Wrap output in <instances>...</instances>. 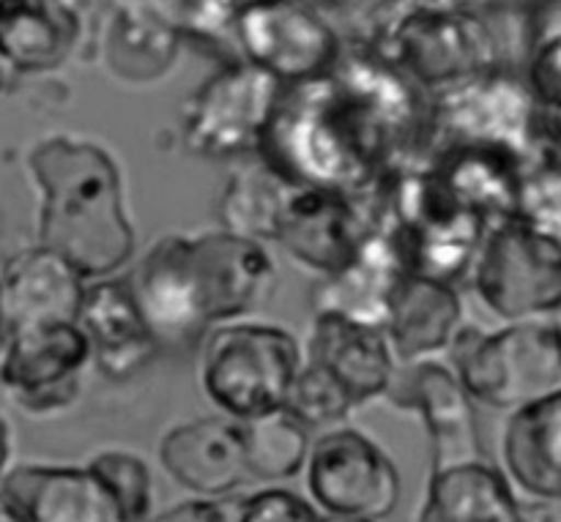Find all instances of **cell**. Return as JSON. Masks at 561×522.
<instances>
[{
    "label": "cell",
    "instance_id": "obj_33",
    "mask_svg": "<svg viewBox=\"0 0 561 522\" xmlns=\"http://www.w3.org/2000/svg\"><path fill=\"white\" fill-rule=\"evenodd\" d=\"M323 518L310 501L290 490L266 487L239 498L236 522H321Z\"/></svg>",
    "mask_w": 561,
    "mask_h": 522
},
{
    "label": "cell",
    "instance_id": "obj_35",
    "mask_svg": "<svg viewBox=\"0 0 561 522\" xmlns=\"http://www.w3.org/2000/svg\"><path fill=\"white\" fill-rule=\"evenodd\" d=\"M520 522H561L559 501H529V498H520Z\"/></svg>",
    "mask_w": 561,
    "mask_h": 522
},
{
    "label": "cell",
    "instance_id": "obj_22",
    "mask_svg": "<svg viewBox=\"0 0 561 522\" xmlns=\"http://www.w3.org/2000/svg\"><path fill=\"white\" fill-rule=\"evenodd\" d=\"M0 492L25 522H115L102 487L88 468L16 465L3 474Z\"/></svg>",
    "mask_w": 561,
    "mask_h": 522
},
{
    "label": "cell",
    "instance_id": "obj_3",
    "mask_svg": "<svg viewBox=\"0 0 561 522\" xmlns=\"http://www.w3.org/2000/svg\"><path fill=\"white\" fill-rule=\"evenodd\" d=\"M27 173L38 189V246L85 282L115 277L135 255L115 159L96 142L55 135L31 148Z\"/></svg>",
    "mask_w": 561,
    "mask_h": 522
},
{
    "label": "cell",
    "instance_id": "obj_40",
    "mask_svg": "<svg viewBox=\"0 0 561 522\" xmlns=\"http://www.w3.org/2000/svg\"><path fill=\"white\" fill-rule=\"evenodd\" d=\"M321 522H370V520H354V518H323Z\"/></svg>",
    "mask_w": 561,
    "mask_h": 522
},
{
    "label": "cell",
    "instance_id": "obj_8",
    "mask_svg": "<svg viewBox=\"0 0 561 522\" xmlns=\"http://www.w3.org/2000/svg\"><path fill=\"white\" fill-rule=\"evenodd\" d=\"M540 104L526 82L496 69L471 77L447 91L433 93L427 104V148L474 142L515 153L529 162L537 140Z\"/></svg>",
    "mask_w": 561,
    "mask_h": 522
},
{
    "label": "cell",
    "instance_id": "obj_34",
    "mask_svg": "<svg viewBox=\"0 0 561 522\" xmlns=\"http://www.w3.org/2000/svg\"><path fill=\"white\" fill-rule=\"evenodd\" d=\"M239 498H192V501L175 503L168 512L157 514L148 522H236Z\"/></svg>",
    "mask_w": 561,
    "mask_h": 522
},
{
    "label": "cell",
    "instance_id": "obj_19",
    "mask_svg": "<svg viewBox=\"0 0 561 522\" xmlns=\"http://www.w3.org/2000/svg\"><path fill=\"white\" fill-rule=\"evenodd\" d=\"M307 361L332 375L354 408L383 397L398 367L381 328L329 312L312 321Z\"/></svg>",
    "mask_w": 561,
    "mask_h": 522
},
{
    "label": "cell",
    "instance_id": "obj_38",
    "mask_svg": "<svg viewBox=\"0 0 561 522\" xmlns=\"http://www.w3.org/2000/svg\"><path fill=\"white\" fill-rule=\"evenodd\" d=\"M5 345V321H3V306H0V353H3Z\"/></svg>",
    "mask_w": 561,
    "mask_h": 522
},
{
    "label": "cell",
    "instance_id": "obj_31",
    "mask_svg": "<svg viewBox=\"0 0 561 522\" xmlns=\"http://www.w3.org/2000/svg\"><path fill=\"white\" fill-rule=\"evenodd\" d=\"M513 222L561 239V162H526Z\"/></svg>",
    "mask_w": 561,
    "mask_h": 522
},
{
    "label": "cell",
    "instance_id": "obj_2",
    "mask_svg": "<svg viewBox=\"0 0 561 522\" xmlns=\"http://www.w3.org/2000/svg\"><path fill=\"white\" fill-rule=\"evenodd\" d=\"M159 350L201 345L208 328L272 299L277 268L266 246L228 230L164 235L129 279Z\"/></svg>",
    "mask_w": 561,
    "mask_h": 522
},
{
    "label": "cell",
    "instance_id": "obj_14",
    "mask_svg": "<svg viewBox=\"0 0 561 522\" xmlns=\"http://www.w3.org/2000/svg\"><path fill=\"white\" fill-rule=\"evenodd\" d=\"M370 235L362 208L340 192L316 186H285L272 241L296 263L329 277L348 266Z\"/></svg>",
    "mask_w": 561,
    "mask_h": 522
},
{
    "label": "cell",
    "instance_id": "obj_17",
    "mask_svg": "<svg viewBox=\"0 0 561 522\" xmlns=\"http://www.w3.org/2000/svg\"><path fill=\"white\" fill-rule=\"evenodd\" d=\"M159 463L175 485L197 498H228L250 482L241 425L228 416H203L164 432Z\"/></svg>",
    "mask_w": 561,
    "mask_h": 522
},
{
    "label": "cell",
    "instance_id": "obj_26",
    "mask_svg": "<svg viewBox=\"0 0 561 522\" xmlns=\"http://www.w3.org/2000/svg\"><path fill=\"white\" fill-rule=\"evenodd\" d=\"M179 49V31L153 5L129 9L115 20L107 42V63L121 80L148 82L170 69Z\"/></svg>",
    "mask_w": 561,
    "mask_h": 522
},
{
    "label": "cell",
    "instance_id": "obj_6",
    "mask_svg": "<svg viewBox=\"0 0 561 522\" xmlns=\"http://www.w3.org/2000/svg\"><path fill=\"white\" fill-rule=\"evenodd\" d=\"M301 364L299 343L279 326L222 323L201 339V386L233 421L283 408Z\"/></svg>",
    "mask_w": 561,
    "mask_h": 522
},
{
    "label": "cell",
    "instance_id": "obj_25",
    "mask_svg": "<svg viewBox=\"0 0 561 522\" xmlns=\"http://www.w3.org/2000/svg\"><path fill=\"white\" fill-rule=\"evenodd\" d=\"M416 522H520V498L491 460L455 465L431 474Z\"/></svg>",
    "mask_w": 561,
    "mask_h": 522
},
{
    "label": "cell",
    "instance_id": "obj_32",
    "mask_svg": "<svg viewBox=\"0 0 561 522\" xmlns=\"http://www.w3.org/2000/svg\"><path fill=\"white\" fill-rule=\"evenodd\" d=\"M250 3L255 0H162L153 9L179 33L217 42L230 36V25Z\"/></svg>",
    "mask_w": 561,
    "mask_h": 522
},
{
    "label": "cell",
    "instance_id": "obj_15",
    "mask_svg": "<svg viewBox=\"0 0 561 522\" xmlns=\"http://www.w3.org/2000/svg\"><path fill=\"white\" fill-rule=\"evenodd\" d=\"M422 164L436 189L460 211L474 213L488 230L515 219L520 175L526 167L515 153L474 142H453L431 148Z\"/></svg>",
    "mask_w": 561,
    "mask_h": 522
},
{
    "label": "cell",
    "instance_id": "obj_18",
    "mask_svg": "<svg viewBox=\"0 0 561 522\" xmlns=\"http://www.w3.org/2000/svg\"><path fill=\"white\" fill-rule=\"evenodd\" d=\"M85 279L55 252L27 246L0 271V306L5 334L42 323H77Z\"/></svg>",
    "mask_w": 561,
    "mask_h": 522
},
{
    "label": "cell",
    "instance_id": "obj_21",
    "mask_svg": "<svg viewBox=\"0 0 561 522\" xmlns=\"http://www.w3.org/2000/svg\"><path fill=\"white\" fill-rule=\"evenodd\" d=\"M502 460L515 492L529 501H561V392L513 410Z\"/></svg>",
    "mask_w": 561,
    "mask_h": 522
},
{
    "label": "cell",
    "instance_id": "obj_9",
    "mask_svg": "<svg viewBox=\"0 0 561 522\" xmlns=\"http://www.w3.org/2000/svg\"><path fill=\"white\" fill-rule=\"evenodd\" d=\"M279 93L283 85L274 77L244 60L222 66L186 102L184 146L203 159L255 156Z\"/></svg>",
    "mask_w": 561,
    "mask_h": 522
},
{
    "label": "cell",
    "instance_id": "obj_36",
    "mask_svg": "<svg viewBox=\"0 0 561 522\" xmlns=\"http://www.w3.org/2000/svg\"><path fill=\"white\" fill-rule=\"evenodd\" d=\"M9 457H11V436H9V425L0 416V479L9 471Z\"/></svg>",
    "mask_w": 561,
    "mask_h": 522
},
{
    "label": "cell",
    "instance_id": "obj_1",
    "mask_svg": "<svg viewBox=\"0 0 561 522\" xmlns=\"http://www.w3.org/2000/svg\"><path fill=\"white\" fill-rule=\"evenodd\" d=\"M427 104L376 55H340L321 77L283 85L255 156L283 178L359 206L389 173L420 162Z\"/></svg>",
    "mask_w": 561,
    "mask_h": 522
},
{
    "label": "cell",
    "instance_id": "obj_7",
    "mask_svg": "<svg viewBox=\"0 0 561 522\" xmlns=\"http://www.w3.org/2000/svg\"><path fill=\"white\" fill-rule=\"evenodd\" d=\"M474 290L488 310L510 323L548 321L561 306V239L520 222L485 233L474 263Z\"/></svg>",
    "mask_w": 561,
    "mask_h": 522
},
{
    "label": "cell",
    "instance_id": "obj_37",
    "mask_svg": "<svg viewBox=\"0 0 561 522\" xmlns=\"http://www.w3.org/2000/svg\"><path fill=\"white\" fill-rule=\"evenodd\" d=\"M0 522H25V518L16 512V507L3 496V492H0Z\"/></svg>",
    "mask_w": 561,
    "mask_h": 522
},
{
    "label": "cell",
    "instance_id": "obj_13",
    "mask_svg": "<svg viewBox=\"0 0 561 522\" xmlns=\"http://www.w3.org/2000/svg\"><path fill=\"white\" fill-rule=\"evenodd\" d=\"M383 397L403 410H416L431 438V474L488 460L477 427L474 399L453 370L438 361L398 364Z\"/></svg>",
    "mask_w": 561,
    "mask_h": 522
},
{
    "label": "cell",
    "instance_id": "obj_41",
    "mask_svg": "<svg viewBox=\"0 0 561 522\" xmlns=\"http://www.w3.org/2000/svg\"><path fill=\"white\" fill-rule=\"evenodd\" d=\"M0 88H3V71H0Z\"/></svg>",
    "mask_w": 561,
    "mask_h": 522
},
{
    "label": "cell",
    "instance_id": "obj_20",
    "mask_svg": "<svg viewBox=\"0 0 561 522\" xmlns=\"http://www.w3.org/2000/svg\"><path fill=\"white\" fill-rule=\"evenodd\" d=\"M460 317V295L453 285L403 274L389 299L383 337L398 364H416L447 350Z\"/></svg>",
    "mask_w": 561,
    "mask_h": 522
},
{
    "label": "cell",
    "instance_id": "obj_10",
    "mask_svg": "<svg viewBox=\"0 0 561 522\" xmlns=\"http://www.w3.org/2000/svg\"><path fill=\"white\" fill-rule=\"evenodd\" d=\"M307 490L327 518L378 522L398 509L400 474L378 443L351 427L327 430L307 452Z\"/></svg>",
    "mask_w": 561,
    "mask_h": 522
},
{
    "label": "cell",
    "instance_id": "obj_29",
    "mask_svg": "<svg viewBox=\"0 0 561 522\" xmlns=\"http://www.w3.org/2000/svg\"><path fill=\"white\" fill-rule=\"evenodd\" d=\"M85 468L102 487L115 522L151 520L153 487L146 460L131 452H102Z\"/></svg>",
    "mask_w": 561,
    "mask_h": 522
},
{
    "label": "cell",
    "instance_id": "obj_23",
    "mask_svg": "<svg viewBox=\"0 0 561 522\" xmlns=\"http://www.w3.org/2000/svg\"><path fill=\"white\" fill-rule=\"evenodd\" d=\"M403 274V266H400L387 235L370 230V235L348 266L318 279V285L312 288L316 315L329 312V315L367 323V326H376L383 332L389 299H392L394 285L400 282Z\"/></svg>",
    "mask_w": 561,
    "mask_h": 522
},
{
    "label": "cell",
    "instance_id": "obj_5",
    "mask_svg": "<svg viewBox=\"0 0 561 522\" xmlns=\"http://www.w3.org/2000/svg\"><path fill=\"white\" fill-rule=\"evenodd\" d=\"M447 353L463 392L491 408L515 410L561 392L557 317L510 323L499 332L460 326Z\"/></svg>",
    "mask_w": 561,
    "mask_h": 522
},
{
    "label": "cell",
    "instance_id": "obj_12",
    "mask_svg": "<svg viewBox=\"0 0 561 522\" xmlns=\"http://www.w3.org/2000/svg\"><path fill=\"white\" fill-rule=\"evenodd\" d=\"M91 361L77 323H42L5 334L0 386L27 416H53L82 394V370Z\"/></svg>",
    "mask_w": 561,
    "mask_h": 522
},
{
    "label": "cell",
    "instance_id": "obj_11",
    "mask_svg": "<svg viewBox=\"0 0 561 522\" xmlns=\"http://www.w3.org/2000/svg\"><path fill=\"white\" fill-rule=\"evenodd\" d=\"M241 60L279 85L321 77L343 55L337 33L307 0H255L230 25Z\"/></svg>",
    "mask_w": 561,
    "mask_h": 522
},
{
    "label": "cell",
    "instance_id": "obj_16",
    "mask_svg": "<svg viewBox=\"0 0 561 522\" xmlns=\"http://www.w3.org/2000/svg\"><path fill=\"white\" fill-rule=\"evenodd\" d=\"M77 326L91 350V361L110 381H129L159 353L129 279L104 277L85 282Z\"/></svg>",
    "mask_w": 561,
    "mask_h": 522
},
{
    "label": "cell",
    "instance_id": "obj_4",
    "mask_svg": "<svg viewBox=\"0 0 561 522\" xmlns=\"http://www.w3.org/2000/svg\"><path fill=\"white\" fill-rule=\"evenodd\" d=\"M367 53L431 93L499 69L491 27L474 11L442 0H416L389 22H378Z\"/></svg>",
    "mask_w": 561,
    "mask_h": 522
},
{
    "label": "cell",
    "instance_id": "obj_28",
    "mask_svg": "<svg viewBox=\"0 0 561 522\" xmlns=\"http://www.w3.org/2000/svg\"><path fill=\"white\" fill-rule=\"evenodd\" d=\"M244 441V463L250 479L285 482L305 471L310 452V430L288 410H272L257 419L239 421Z\"/></svg>",
    "mask_w": 561,
    "mask_h": 522
},
{
    "label": "cell",
    "instance_id": "obj_27",
    "mask_svg": "<svg viewBox=\"0 0 561 522\" xmlns=\"http://www.w3.org/2000/svg\"><path fill=\"white\" fill-rule=\"evenodd\" d=\"M288 178L274 173L266 162L255 156V162H247L230 175L228 186L219 200V219L222 230L244 239L272 241L274 219H277L279 202H283Z\"/></svg>",
    "mask_w": 561,
    "mask_h": 522
},
{
    "label": "cell",
    "instance_id": "obj_39",
    "mask_svg": "<svg viewBox=\"0 0 561 522\" xmlns=\"http://www.w3.org/2000/svg\"><path fill=\"white\" fill-rule=\"evenodd\" d=\"M310 3H318V5H343V3H348V0H310Z\"/></svg>",
    "mask_w": 561,
    "mask_h": 522
},
{
    "label": "cell",
    "instance_id": "obj_24",
    "mask_svg": "<svg viewBox=\"0 0 561 522\" xmlns=\"http://www.w3.org/2000/svg\"><path fill=\"white\" fill-rule=\"evenodd\" d=\"M80 36L64 0H0V63L22 74L64 66Z\"/></svg>",
    "mask_w": 561,
    "mask_h": 522
},
{
    "label": "cell",
    "instance_id": "obj_30",
    "mask_svg": "<svg viewBox=\"0 0 561 522\" xmlns=\"http://www.w3.org/2000/svg\"><path fill=\"white\" fill-rule=\"evenodd\" d=\"M283 410H288L307 430H316V427L340 425L354 410V403L332 375L305 361L301 370L296 372L294 383H290Z\"/></svg>",
    "mask_w": 561,
    "mask_h": 522
}]
</instances>
